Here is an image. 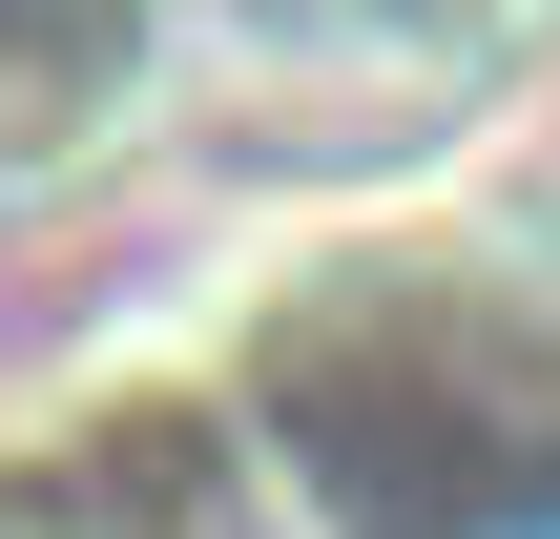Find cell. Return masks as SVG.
Masks as SVG:
<instances>
[{"label": "cell", "mask_w": 560, "mask_h": 539, "mask_svg": "<svg viewBox=\"0 0 560 539\" xmlns=\"http://www.w3.org/2000/svg\"><path fill=\"white\" fill-rule=\"evenodd\" d=\"M208 0H0V166H62Z\"/></svg>", "instance_id": "cell-1"}]
</instances>
